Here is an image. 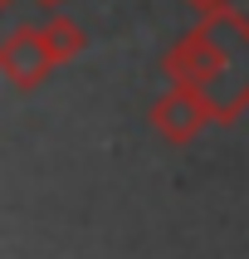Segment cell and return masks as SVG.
I'll use <instances>...</instances> for the list:
<instances>
[{
  "label": "cell",
  "instance_id": "6da1fadb",
  "mask_svg": "<svg viewBox=\"0 0 249 259\" xmlns=\"http://www.w3.org/2000/svg\"><path fill=\"white\" fill-rule=\"evenodd\" d=\"M152 122L161 127V137H166L171 147H186L190 137L210 122V108H205V98L195 93V88L171 83V93H161L157 108H152Z\"/></svg>",
  "mask_w": 249,
  "mask_h": 259
},
{
  "label": "cell",
  "instance_id": "7a4b0ae2",
  "mask_svg": "<svg viewBox=\"0 0 249 259\" xmlns=\"http://www.w3.org/2000/svg\"><path fill=\"white\" fill-rule=\"evenodd\" d=\"M186 5H195V10H205V15H210V10H220L225 0H186Z\"/></svg>",
  "mask_w": 249,
  "mask_h": 259
}]
</instances>
